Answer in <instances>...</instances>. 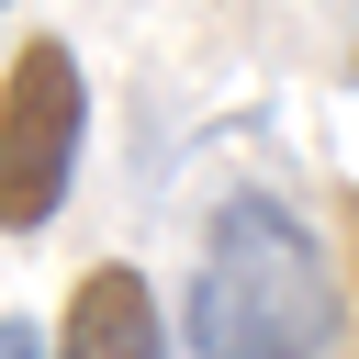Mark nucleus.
<instances>
[{"mask_svg": "<svg viewBox=\"0 0 359 359\" xmlns=\"http://www.w3.org/2000/svg\"><path fill=\"white\" fill-rule=\"evenodd\" d=\"M56 359H157V292H146V269H123V258L79 269Z\"/></svg>", "mask_w": 359, "mask_h": 359, "instance_id": "3", "label": "nucleus"}, {"mask_svg": "<svg viewBox=\"0 0 359 359\" xmlns=\"http://www.w3.org/2000/svg\"><path fill=\"white\" fill-rule=\"evenodd\" d=\"M348 247H359V191H348Z\"/></svg>", "mask_w": 359, "mask_h": 359, "instance_id": "5", "label": "nucleus"}, {"mask_svg": "<svg viewBox=\"0 0 359 359\" xmlns=\"http://www.w3.org/2000/svg\"><path fill=\"white\" fill-rule=\"evenodd\" d=\"M90 146V79L56 34H22L0 67V236H45Z\"/></svg>", "mask_w": 359, "mask_h": 359, "instance_id": "2", "label": "nucleus"}, {"mask_svg": "<svg viewBox=\"0 0 359 359\" xmlns=\"http://www.w3.org/2000/svg\"><path fill=\"white\" fill-rule=\"evenodd\" d=\"M0 359H45V337H34L22 314H0Z\"/></svg>", "mask_w": 359, "mask_h": 359, "instance_id": "4", "label": "nucleus"}, {"mask_svg": "<svg viewBox=\"0 0 359 359\" xmlns=\"http://www.w3.org/2000/svg\"><path fill=\"white\" fill-rule=\"evenodd\" d=\"M0 11H11V0H0Z\"/></svg>", "mask_w": 359, "mask_h": 359, "instance_id": "6", "label": "nucleus"}, {"mask_svg": "<svg viewBox=\"0 0 359 359\" xmlns=\"http://www.w3.org/2000/svg\"><path fill=\"white\" fill-rule=\"evenodd\" d=\"M348 337V292L325 269V236L269 202L236 191L202 224V269H191V359H337Z\"/></svg>", "mask_w": 359, "mask_h": 359, "instance_id": "1", "label": "nucleus"}]
</instances>
